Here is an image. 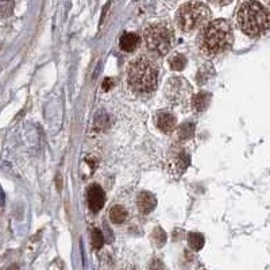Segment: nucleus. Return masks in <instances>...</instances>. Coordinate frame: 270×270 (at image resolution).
<instances>
[{
    "label": "nucleus",
    "instance_id": "obj_1",
    "mask_svg": "<svg viewBox=\"0 0 270 270\" xmlns=\"http://www.w3.org/2000/svg\"><path fill=\"white\" fill-rule=\"evenodd\" d=\"M234 42L233 27L226 19L211 20L201 28L197 37L199 50L207 58H214L231 47Z\"/></svg>",
    "mask_w": 270,
    "mask_h": 270
},
{
    "label": "nucleus",
    "instance_id": "obj_2",
    "mask_svg": "<svg viewBox=\"0 0 270 270\" xmlns=\"http://www.w3.org/2000/svg\"><path fill=\"white\" fill-rule=\"evenodd\" d=\"M238 26L252 38L261 37L270 31V11L260 1H245L237 14Z\"/></svg>",
    "mask_w": 270,
    "mask_h": 270
},
{
    "label": "nucleus",
    "instance_id": "obj_3",
    "mask_svg": "<svg viewBox=\"0 0 270 270\" xmlns=\"http://www.w3.org/2000/svg\"><path fill=\"white\" fill-rule=\"evenodd\" d=\"M159 70L151 58L139 56L134 58L127 68V81L138 93H150L157 88Z\"/></svg>",
    "mask_w": 270,
    "mask_h": 270
},
{
    "label": "nucleus",
    "instance_id": "obj_4",
    "mask_svg": "<svg viewBox=\"0 0 270 270\" xmlns=\"http://www.w3.org/2000/svg\"><path fill=\"white\" fill-rule=\"evenodd\" d=\"M211 19V9L203 1H188L178 8L176 22L184 33H192L197 28L204 27Z\"/></svg>",
    "mask_w": 270,
    "mask_h": 270
},
{
    "label": "nucleus",
    "instance_id": "obj_5",
    "mask_svg": "<svg viewBox=\"0 0 270 270\" xmlns=\"http://www.w3.org/2000/svg\"><path fill=\"white\" fill-rule=\"evenodd\" d=\"M143 41L150 53L159 57L168 54L174 43L172 26L166 22L149 24L143 31Z\"/></svg>",
    "mask_w": 270,
    "mask_h": 270
},
{
    "label": "nucleus",
    "instance_id": "obj_6",
    "mask_svg": "<svg viewBox=\"0 0 270 270\" xmlns=\"http://www.w3.org/2000/svg\"><path fill=\"white\" fill-rule=\"evenodd\" d=\"M191 84L182 77H173L169 80L168 88H166V96L172 103H182L185 98L191 93Z\"/></svg>",
    "mask_w": 270,
    "mask_h": 270
},
{
    "label": "nucleus",
    "instance_id": "obj_7",
    "mask_svg": "<svg viewBox=\"0 0 270 270\" xmlns=\"http://www.w3.org/2000/svg\"><path fill=\"white\" fill-rule=\"evenodd\" d=\"M189 166V155L184 150H177L169 158V170L173 176H181Z\"/></svg>",
    "mask_w": 270,
    "mask_h": 270
},
{
    "label": "nucleus",
    "instance_id": "obj_8",
    "mask_svg": "<svg viewBox=\"0 0 270 270\" xmlns=\"http://www.w3.org/2000/svg\"><path fill=\"white\" fill-rule=\"evenodd\" d=\"M87 200H88L89 210L92 212H99L106 203V195L103 188L98 184H92L87 191Z\"/></svg>",
    "mask_w": 270,
    "mask_h": 270
},
{
    "label": "nucleus",
    "instance_id": "obj_9",
    "mask_svg": "<svg viewBox=\"0 0 270 270\" xmlns=\"http://www.w3.org/2000/svg\"><path fill=\"white\" fill-rule=\"evenodd\" d=\"M136 205H138V210H139L140 214L147 215L155 208L157 199L150 192H140L138 195V199H136Z\"/></svg>",
    "mask_w": 270,
    "mask_h": 270
},
{
    "label": "nucleus",
    "instance_id": "obj_10",
    "mask_svg": "<svg viewBox=\"0 0 270 270\" xmlns=\"http://www.w3.org/2000/svg\"><path fill=\"white\" fill-rule=\"evenodd\" d=\"M155 125L162 133H172L176 127V118L170 112H158L155 117Z\"/></svg>",
    "mask_w": 270,
    "mask_h": 270
},
{
    "label": "nucleus",
    "instance_id": "obj_11",
    "mask_svg": "<svg viewBox=\"0 0 270 270\" xmlns=\"http://www.w3.org/2000/svg\"><path fill=\"white\" fill-rule=\"evenodd\" d=\"M140 42V38L138 34L135 33H125L122 34L121 39H119V46L123 51H127V53H130V51H134Z\"/></svg>",
    "mask_w": 270,
    "mask_h": 270
},
{
    "label": "nucleus",
    "instance_id": "obj_12",
    "mask_svg": "<svg viewBox=\"0 0 270 270\" xmlns=\"http://www.w3.org/2000/svg\"><path fill=\"white\" fill-rule=\"evenodd\" d=\"M211 103V93L208 92H199L192 98V108L196 112L205 111Z\"/></svg>",
    "mask_w": 270,
    "mask_h": 270
},
{
    "label": "nucleus",
    "instance_id": "obj_13",
    "mask_svg": "<svg viewBox=\"0 0 270 270\" xmlns=\"http://www.w3.org/2000/svg\"><path fill=\"white\" fill-rule=\"evenodd\" d=\"M108 215H110V219H111L112 223L122 224L125 223L127 219V210L123 205H114Z\"/></svg>",
    "mask_w": 270,
    "mask_h": 270
},
{
    "label": "nucleus",
    "instance_id": "obj_14",
    "mask_svg": "<svg viewBox=\"0 0 270 270\" xmlns=\"http://www.w3.org/2000/svg\"><path fill=\"white\" fill-rule=\"evenodd\" d=\"M204 237L200 233H189L188 234V245L191 247L192 250L199 252L204 247Z\"/></svg>",
    "mask_w": 270,
    "mask_h": 270
},
{
    "label": "nucleus",
    "instance_id": "obj_15",
    "mask_svg": "<svg viewBox=\"0 0 270 270\" xmlns=\"http://www.w3.org/2000/svg\"><path fill=\"white\" fill-rule=\"evenodd\" d=\"M193 135H195V125L191 123V122H188V123H182L181 126L178 127L177 136L180 140L191 139Z\"/></svg>",
    "mask_w": 270,
    "mask_h": 270
},
{
    "label": "nucleus",
    "instance_id": "obj_16",
    "mask_svg": "<svg viewBox=\"0 0 270 270\" xmlns=\"http://www.w3.org/2000/svg\"><path fill=\"white\" fill-rule=\"evenodd\" d=\"M186 62H188L186 57L184 56V54H181V53L173 54V56L169 58V65H170V68H172L173 70H178V72L185 68Z\"/></svg>",
    "mask_w": 270,
    "mask_h": 270
},
{
    "label": "nucleus",
    "instance_id": "obj_17",
    "mask_svg": "<svg viewBox=\"0 0 270 270\" xmlns=\"http://www.w3.org/2000/svg\"><path fill=\"white\" fill-rule=\"evenodd\" d=\"M151 237H153L154 243H155L158 247H162L163 245L166 243V234H165V231H163L161 227L155 228Z\"/></svg>",
    "mask_w": 270,
    "mask_h": 270
},
{
    "label": "nucleus",
    "instance_id": "obj_18",
    "mask_svg": "<svg viewBox=\"0 0 270 270\" xmlns=\"http://www.w3.org/2000/svg\"><path fill=\"white\" fill-rule=\"evenodd\" d=\"M14 11V1H0V18H8Z\"/></svg>",
    "mask_w": 270,
    "mask_h": 270
},
{
    "label": "nucleus",
    "instance_id": "obj_19",
    "mask_svg": "<svg viewBox=\"0 0 270 270\" xmlns=\"http://www.w3.org/2000/svg\"><path fill=\"white\" fill-rule=\"evenodd\" d=\"M104 239H103V234L100 233L99 228H93L92 230V247L95 250H99L103 246Z\"/></svg>",
    "mask_w": 270,
    "mask_h": 270
},
{
    "label": "nucleus",
    "instance_id": "obj_20",
    "mask_svg": "<svg viewBox=\"0 0 270 270\" xmlns=\"http://www.w3.org/2000/svg\"><path fill=\"white\" fill-rule=\"evenodd\" d=\"M150 270H163L162 262L158 261V260H154L151 262V265H150Z\"/></svg>",
    "mask_w": 270,
    "mask_h": 270
},
{
    "label": "nucleus",
    "instance_id": "obj_21",
    "mask_svg": "<svg viewBox=\"0 0 270 270\" xmlns=\"http://www.w3.org/2000/svg\"><path fill=\"white\" fill-rule=\"evenodd\" d=\"M112 84H114V83H112L111 79H106L104 80V83H103V89H104V91H108V89L112 87Z\"/></svg>",
    "mask_w": 270,
    "mask_h": 270
},
{
    "label": "nucleus",
    "instance_id": "obj_22",
    "mask_svg": "<svg viewBox=\"0 0 270 270\" xmlns=\"http://www.w3.org/2000/svg\"><path fill=\"white\" fill-rule=\"evenodd\" d=\"M8 270H18V266L16 265H12V266H9Z\"/></svg>",
    "mask_w": 270,
    "mask_h": 270
},
{
    "label": "nucleus",
    "instance_id": "obj_23",
    "mask_svg": "<svg viewBox=\"0 0 270 270\" xmlns=\"http://www.w3.org/2000/svg\"><path fill=\"white\" fill-rule=\"evenodd\" d=\"M269 7H270V3H269Z\"/></svg>",
    "mask_w": 270,
    "mask_h": 270
}]
</instances>
